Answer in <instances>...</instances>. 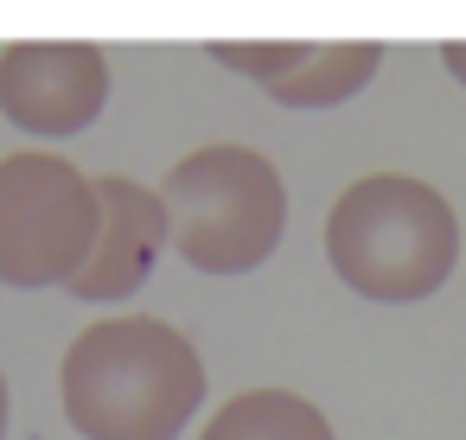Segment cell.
I'll list each match as a JSON object with an SVG mask.
<instances>
[{
	"label": "cell",
	"mask_w": 466,
	"mask_h": 440,
	"mask_svg": "<svg viewBox=\"0 0 466 440\" xmlns=\"http://www.w3.org/2000/svg\"><path fill=\"white\" fill-rule=\"evenodd\" d=\"M205 389L198 345L154 313L90 319L58 364V402L84 440H179Z\"/></svg>",
	"instance_id": "1"
},
{
	"label": "cell",
	"mask_w": 466,
	"mask_h": 440,
	"mask_svg": "<svg viewBox=\"0 0 466 440\" xmlns=\"http://www.w3.org/2000/svg\"><path fill=\"white\" fill-rule=\"evenodd\" d=\"M326 268L370 306H415L460 268V211L415 173H364L326 211Z\"/></svg>",
	"instance_id": "2"
},
{
	"label": "cell",
	"mask_w": 466,
	"mask_h": 440,
	"mask_svg": "<svg viewBox=\"0 0 466 440\" xmlns=\"http://www.w3.org/2000/svg\"><path fill=\"white\" fill-rule=\"evenodd\" d=\"M173 255L198 275H256L288 236L281 166L249 141H211L160 179Z\"/></svg>",
	"instance_id": "3"
},
{
	"label": "cell",
	"mask_w": 466,
	"mask_h": 440,
	"mask_svg": "<svg viewBox=\"0 0 466 440\" xmlns=\"http://www.w3.org/2000/svg\"><path fill=\"white\" fill-rule=\"evenodd\" d=\"M103 236V192L65 154L0 160V287H71Z\"/></svg>",
	"instance_id": "4"
},
{
	"label": "cell",
	"mask_w": 466,
	"mask_h": 440,
	"mask_svg": "<svg viewBox=\"0 0 466 440\" xmlns=\"http://www.w3.org/2000/svg\"><path fill=\"white\" fill-rule=\"evenodd\" d=\"M109 109V52L84 39H20L0 52V115L33 141H71Z\"/></svg>",
	"instance_id": "5"
},
{
	"label": "cell",
	"mask_w": 466,
	"mask_h": 440,
	"mask_svg": "<svg viewBox=\"0 0 466 440\" xmlns=\"http://www.w3.org/2000/svg\"><path fill=\"white\" fill-rule=\"evenodd\" d=\"M96 192H103V236H96L84 275L71 281V300L116 306V300H128V294L147 287V275L173 249V224H167L160 185H141L128 173H109V179H96Z\"/></svg>",
	"instance_id": "6"
},
{
	"label": "cell",
	"mask_w": 466,
	"mask_h": 440,
	"mask_svg": "<svg viewBox=\"0 0 466 440\" xmlns=\"http://www.w3.org/2000/svg\"><path fill=\"white\" fill-rule=\"evenodd\" d=\"M198 440H339L326 408L294 395V389H237L230 402H218L198 427Z\"/></svg>",
	"instance_id": "7"
},
{
	"label": "cell",
	"mask_w": 466,
	"mask_h": 440,
	"mask_svg": "<svg viewBox=\"0 0 466 440\" xmlns=\"http://www.w3.org/2000/svg\"><path fill=\"white\" fill-rule=\"evenodd\" d=\"M377 71H383V45H370V39L307 45L300 71L281 77V84L268 90V103H281V109H339V103H351Z\"/></svg>",
	"instance_id": "8"
},
{
	"label": "cell",
	"mask_w": 466,
	"mask_h": 440,
	"mask_svg": "<svg viewBox=\"0 0 466 440\" xmlns=\"http://www.w3.org/2000/svg\"><path fill=\"white\" fill-rule=\"evenodd\" d=\"M224 71H237V77H249V84H262V90H275L281 77H294L300 71V58H307V45H294V39H218V45H205Z\"/></svg>",
	"instance_id": "9"
},
{
	"label": "cell",
	"mask_w": 466,
	"mask_h": 440,
	"mask_svg": "<svg viewBox=\"0 0 466 440\" xmlns=\"http://www.w3.org/2000/svg\"><path fill=\"white\" fill-rule=\"evenodd\" d=\"M441 65H447V77L466 90V39H447V45H441Z\"/></svg>",
	"instance_id": "10"
},
{
	"label": "cell",
	"mask_w": 466,
	"mask_h": 440,
	"mask_svg": "<svg viewBox=\"0 0 466 440\" xmlns=\"http://www.w3.org/2000/svg\"><path fill=\"white\" fill-rule=\"evenodd\" d=\"M7 421H14V389H7V370H0V440H7Z\"/></svg>",
	"instance_id": "11"
}]
</instances>
